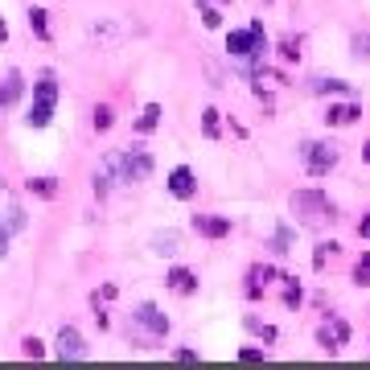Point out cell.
I'll return each instance as SVG.
<instances>
[{
  "mask_svg": "<svg viewBox=\"0 0 370 370\" xmlns=\"http://www.w3.org/2000/svg\"><path fill=\"white\" fill-rule=\"evenodd\" d=\"M239 358H243V362H259V358H268V350H259V346H243Z\"/></svg>",
  "mask_w": 370,
  "mask_h": 370,
  "instance_id": "27",
  "label": "cell"
},
{
  "mask_svg": "<svg viewBox=\"0 0 370 370\" xmlns=\"http://www.w3.org/2000/svg\"><path fill=\"white\" fill-rule=\"evenodd\" d=\"M58 358H66V362H79V358H87L91 350H87V341H83V333L74 329V325H62L58 329Z\"/></svg>",
  "mask_w": 370,
  "mask_h": 370,
  "instance_id": "6",
  "label": "cell"
},
{
  "mask_svg": "<svg viewBox=\"0 0 370 370\" xmlns=\"http://www.w3.org/2000/svg\"><path fill=\"white\" fill-rule=\"evenodd\" d=\"M292 214H300V223H317V218H333V202L321 189H296L292 193Z\"/></svg>",
  "mask_w": 370,
  "mask_h": 370,
  "instance_id": "5",
  "label": "cell"
},
{
  "mask_svg": "<svg viewBox=\"0 0 370 370\" xmlns=\"http://www.w3.org/2000/svg\"><path fill=\"white\" fill-rule=\"evenodd\" d=\"M189 227L202 234V239H227L231 234V218L227 214H193Z\"/></svg>",
  "mask_w": 370,
  "mask_h": 370,
  "instance_id": "9",
  "label": "cell"
},
{
  "mask_svg": "<svg viewBox=\"0 0 370 370\" xmlns=\"http://www.w3.org/2000/svg\"><path fill=\"white\" fill-rule=\"evenodd\" d=\"M218 132H223V124H218V107H206V111H202V136L218 140Z\"/></svg>",
  "mask_w": 370,
  "mask_h": 370,
  "instance_id": "19",
  "label": "cell"
},
{
  "mask_svg": "<svg viewBox=\"0 0 370 370\" xmlns=\"http://www.w3.org/2000/svg\"><path fill=\"white\" fill-rule=\"evenodd\" d=\"M95 132H111V124H115V111H111V107H107V103H99V107H95Z\"/></svg>",
  "mask_w": 370,
  "mask_h": 370,
  "instance_id": "22",
  "label": "cell"
},
{
  "mask_svg": "<svg viewBox=\"0 0 370 370\" xmlns=\"http://www.w3.org/2000/svg\"><path fill=\"white\" fill-rule=\"evenodd\" d=\"M156 124H161V103H148V107L140 111V120H136V132L148 136V132H156Z\"/></svg>",
  "mask_w": 370,
  "mask_h": 370,
  "instance_id": "13",
  "label": "cell"
},
{
  "mask_svg": "<svg viewBox=\"0 0 370 370\" xmlns=\"http://www.w3.org/2000/svg\"><path fill=\"white\" fill-rule=\"evenodd\" d=\"M288 288H284V305L288 309H300V300H305V292H300V284H296V276H280Z\"/></svg>",
  "mask_w": 370,
  "mask_h": 370,
  "instance_id": "21",
  "label": "cell"
},
{
  "mask_svg": "<svg viewBox=\"0 0 370 370\" xmlns=\"http://www.w3.org/2000/svg\"><path fill=\"white\" fill-rule=\"evenodd\" d=\"M8 243H13V231H8V227H0V259L8 255Z\"/></svg>",
  "mask_w": 370,
  "mask_h": 370,
  "instance_id": "30",
  "label": "cell"
},
{
  "mask_svg": "<svg viewBox=\"0 0 370 370\" xmlns=\"http://www.w3.org/2000/svg\"><path fill=\"white\" fill-rule=\"evenodd\" d=\"M358 115H362L358 103H329L325 124H329V128H350V124H358Z\"/></svg>",
  "mask_w": 370,
  "mask_h": 370,
  "instance_id": "10",
  "label": "cell"
},
{
  "mask_svg": "<svg viewBox=\"0 0 370 370\" xmlns=\"http://www.w3.org/2000/svg\"><path fill=\"white\" fill-rule=\"evenodd\" d=\"M354 284L358 288H370V251H362V259L354 264Z\"/></svg>",
  "mask_w": 370,
  "mask_h": 370,
  "instance_id": "24",
  "label": "cell"
},
{
  "mask_svg": "<svg viewBox=\"0 0 370 370\" xmlns=\"http://www.w3.org/2000/svg\"><path fill=\"white\" fill-rule=\"evenodd\" d=\"M152 255H177V231L152 234Z\"/></svg>",
  "mask_w": 370,
  "mask_h": 370,
  "instance_id": "16",
  "label": "cell"
},
{
  "mask_svg": "<svg viewBox=\"0 0 370 370\" xmlns=\"http://www.w3.org/2000/svg\"><path fill=\"white\" fill-rule=\"evenodd\" d=\"M165 288H173L177 296H193V292H198V276H193L189 268H169V272H165Z\"/></svg>",
  "mask_w": 370,
  "mask_h": 370,
  "instance_id": "11",
  "label": "cell"
},
{
  "mask_svg": "<svg viewBox=\"0 0 370 370\" xmlns=\"http://www.w3.org/2000/svg\"><path fill=\"white\" fill-rule=\"evenodd\" d=\"M362 161L370 165V144H362Z\"/></svg>",
  "mask_w": 370,
  "mask_h": 370,
  "instance_id": "33",
  "label": "cell"
},
{
  "mask_svg": "<svg viewBox=\"0 0 370 370\" xmlns=\"http://www.w3.org/2000/svg\"><path fill=\"white\" fill-rule=\"evenodd\" d=\"M313 91H321V95H350L354 87H350L346 79H317V83H313Z\"/></svg>",
  "mask_w": 370,
  "mask_h": 370,
  "instance_id": "20",
  "label": "cell"
},
{
  "mask_svg": "<svg viewBox=\"0 0 370 370\" xmlns=\"http://www.w3.org/2000/svg\"><path fill=\"white\" fill-rule=\"evenodd\" d=\"M169 193L177 198V202H193L198 198V173L189 169V165H177V169H169Z\"/></svg>",
  "mask_w": 370,
  "mask_h": 370,
  "instance_id": "7",
  "label": "cell"
},
{
  "mask_svg": "<svg viewBox=\"0 0 370 370\" xmlns=\"http://www.w3.org/2000/svg\"><path fill=\"white\" fill-rule=\"evenodd\" d=\"M103 169L115 177V182H128V185H140L152 177V169H156V161H152V152L136 144V148H120V152H111L107 161H103Z\"/></svg>",
  "mask_w": 370,
  "mask_h": 370,
  "instance_id": "1",
  "label": "cell"
},
{
  "mask_svg": "<svg viewBox=\"0 0 370 370\" xmlns=\"http://www.w3.org/2000/svg\"><path fill=\"white\" fill-rule=\"evenodd\" d=\"M21 95H25V74H21V70H8V74L0 79V107H13Z\"/></svg>",
  "mask_w": 370,
  "mask_h": 370,
  "instance_id": "12",
  "label": "cell"
},
{
  "mask_svg": "<svg viewBox=\"0 0 370 370\" xmlns=\"http://www.w3.org/2000/svg\"><path fill=\"white\" fill-rule=\"evenodd\" d=\"M296 152H300V165H305L309 177H329L341 161V148L333 140H300Z\"/></svg>",
  "mask_w": 370,
  "mask_h": 370,
  "instance_id": "3",
  "label": "cell"
},
{
  "mask_svg": "<svg viewBox=\"0 0 370 370\" xmlns=\"http://www.w3.org/2000/svg\"><path fill=\"white\" fill-rule=\"evenodd\" d=\"M243 325H247V329H251V333H255L259 341H268V346H276V337H280V333H276V325H264V321H259V317H247V321H243Z\"/></svg>",
  "mask_w": 370,
  "mask_h": 370,
  "instance_id": "17",
  "label": "cell"
},
{
  "mask_svg": "<svg viewBox=\"0 0 370 370\" xmlns=\"http://www.w3.org/2000/svg\"><path fill=\"white\" fill-rule=\"evenodd\" d=\"M54 111H58V79H54V70H46L38 83H33V103H29V111H25V128H49L54 124Z\"/></svg>",
  "mask_w": 370,
  "mask_h": 370,
  "instance_id": "2",
  "label": "cell"
},
{
  "mask_svg": "<svg viewBox=\"0 0 370 370\" xmlns=\"http://www.w3.org/2000/svg\"><path fill=\"white\" fill-rule=\"evenodd\" d=\"M25 354H29V358H42V354H46V346H42L38 337H25Z\"/></svg>",
  "mask_w": 370,
  "mask_h": 370,
  "instance_id": "28",
  "label": "cell"
},
{
  "mask_svg": "<svg viewBox=\"0 0 370 370\" xmlns=\"http://www.w3.org/2000/svg\"><path fill=\"white\" fill-rule=\"evenodd\" d=\"M4 42H8V21L0 17V46H4Z\"/></svg>",
  "mask_w": 370,
  "mask_h": 370,
  "instance_id": "32",
  "label": "cell"
},
{
  "mask_svg": "<svg viewBox=\"0 0 370 370\" xmlns=\"http://www.w3.org/2000/svg\"><path fill=\"white\" fill-rule=\"evenodd\" d=\"M218 4H231V0H218Z\"/></svg>",
  "mask_w": 370,
  "mask_h": 370,
  "instance_id": "34",
  "label": "cell"
},
{
  "mask_svg": "<svg viewBox=\"0 0 370 370\" xmlns=\"http://www.w3.org/2000/svg\"><path fill=\"white\" fill-rule=\"evenodd\" d=\"M280 58L284 62H300V38H284L280 42Z\"/></svg>",
  "mask_w": 370,
  "mask_h": 370,
  "instance_id": "25",
  "label": "cell"
},
{
  "mask_svg": "<svg viewBox=\"0 0 370 370\" xmlns=\"http://www.w3.org/2000/svg\"><path fill=\"white\" fill-rule=\"evenodd\" d=\"M132 325L140 329L144 341H165V337H169V317H165L152 300H144V305L132 309Z\"/></svg>",
  "mask_w": 370,
  "mask_h": 370,
  "instance_id": "4",
  "label": "cell"
},
{
  "mask_svg": "<svg viewBox=\"0 0 370 370\" xmlns=\"http://www.w3.org/2000/svg\"><path fill=\"white\" fill-rule=\"evenodd\" d=\"M350 46H354V58H367V62H370V33H354V42H350Z\"/></svg>",
  "mask_w": 370,
  "mask_h": 370,
  "instance_id": "26",
  "label": "cell"
},
{
  "mask_svg": "<svg viewBox=\"0 0 370 370\" xmlns=\"http://www.w3.org/2000/svg\"><path fill=\"white\" fill-rule=\"evenodd\" d=\"M358 239H370V214L362 218V223H358Z\"/></svg>",
  "mask_w": 370,
  "mask_h": 370,
  "instance_id": "31",
  "label": "cell"
},
{
  "mask_svg": "<svg viewBox=\"0 0 370 370\" xmlns=\"http://www.w3.org/2000/svg\"><path fill=\"white\" fill-rule=\"evenodd\" d=\"M29 193H38V198H58V177H29Z\"/></svg>",
  "mask_w": 370,
  "mask_h": 370,
  "instance_id": "18",
  "label": "cell"
},
{
  "mask_svg": "<svg viewBox=\"0 0 370 370\" xmlns=\"http://www.w3.org/2000/svg\"><path fill=\"white\" fill-rule=\"evenodd\" d=\"M173 358H177V362H198V350L182 346V350H173Z\"/></svg>",
  "mask_w": 370,
  "mask_h": 370,
  "instance_id": "29",
  "label": "cell"
},
{
  "mask_svg": "<svg viewBox=\"0 0 370 370\" xmlns=\"http://www.w3.org/2000/svg\"><path fill=\"white\" fill-rule=\"evenodd\" d=\"M329 255H337V243H333V239H329V243H317V251H313V268H317V272L329 264Z\"/></svg>",
  "mask_w": 370,
  "mask_h": 370,
  "instance_id": "23",
  "label": "cell"
},
{
  "mask_svg": "<svg viewBox=\"0 0 370 370\" xmlns=\"http://www.w3.org/2000/svg\"><path fill=\"white\" fill-rule=\"evenodd\" d=\"M198 13H202V25L206 29H223V8L214 0H198Z\"/></svg>",
  "mask_w": 370,
  "mask_h": 370,
  "instance_id": "14",
  "label": "cell"
},
{
  "mask_svg": "<svg viewBox=\"0 0 370 370\" xmlns=\"http://www.w3.org/2000/svg\"><path fill=\"white\" fill-rule=\"evenodd\" d=\"M29 29H33L42 42H49V13L42 8V4H33V8H29Z\"/></svg>",
  "mask_w": 370,
  "mask_h": 370,
  "instance_id": "15",
  "label": "cell"
},
{
  "mask_svg": "<svg viewBox=\"0 0 370 370\" xmlns=\"http://www.w3.org/2000/svg\"><path fill=\"white\" fill-rule=\"evenodd\" d=\"M317 341H321V350H329V354H337L346 341H350V325L341 321V317H329V321L317 329Z\"/></svg>",
  "mask_w": 370,
  "mask_h": 370,
  "instance_id": "8",
  "label": "cell"
}]
</instances>
